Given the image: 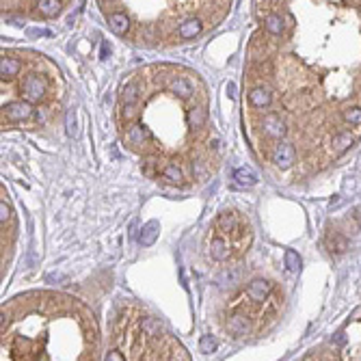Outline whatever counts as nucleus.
<instances>
[{"label": "nucleus", "mask_w": 361, "mask_h": 361, "mask_svg": "<svg viewBox=\"0 0 361 361\" xmlns=\"http://www.w3.org/2000/svg\"><path fill=\"white\" fill-rule=\"evenodd\" d=\"M106 361H124V357H121V352L111 350V352H108V357H106Z\"/></svg>", "instance_id": "c85d7f7f"}, {"label": "nucleus", "mask_w": 361, "mask_h": 361, "mask_svg": "<svg viewBox=\"0 0 361 361\" xmlns=\"http://www.w3.org/2000/svg\"><path fill=\"white\" fill-rule=\"evenodd\" d=\"M227 329H229L231 335H247L249 322H247V318H244V316H234V318H229Z\"/></svg>", "instance_id": "f3484780"}, {"label": "nucleus", "mask_w": 361, "mask_h": 361, "mask_svg": "<svg viewBox=\"0 0 361 361\" xmlns=\"http://www.w3.org/2000/svg\"><path fill=\"white\" fill-rule=\"evenodd\" d=\"M329 244H331V249L335 251V253H344V251L348 249V242H346V238H342L339 234H333V238H329Z\"/></svg>", "instance_id": "393cba45"}, {"label": "nucleus", "mask_w": 361, "mask_h": 361, "mask_svg": "<svg viewBox=\"0 0 361 361\" xmlns=\"http://www.w3.org/2000/svg\"><path fill=\"white\" fill-rule=\"evenodd\" d=\"M158 234H160V223H158V221H149L147 225H143L139 240H141L143 247H149V244H154V242H156Z\"/></svg>", "instance_id": "6e6552de"}, {"label": "nucleus", "mask_w": 361, "mask_h": 361, "mask_svg": "<svg viewBox=\"0 0 361 361\" xmlns=\"http://www.w3.org/2000/svg\"><path fill=\"white\" fill-rule=\"evenodd\" d=\"M249 102L253 104L255 108H264V106H268L272 98H270V91L268 89H264V87H255V89H251L249 93Z\"/></svg>", "instance_id": "9d476101"}, {"label": "nucleus", "mask_w": 361, "mask_h": 361, "mask_svg": "<svg viewBox=\"0 0 361 361\" xmlns=\"http://www.w3.org/2000/svg\"><path fill=\"white\" fill-rule=\"evenodd\" d=\"M210 255L214 257V260H227L229 257V247H227V242L223 240V238H212V242H210Z\"/></svg>", "instance_id": "f8f14e48"}, {"label": "nucleus", "mask_w": 361, "mask_h": 361, "mask_svg": "<svg viewBox=\"0 0 361 361\" xmlns=\"http://www.w3.org/2000/svg\"><path fill=\"white\" fill-rule=\"evenodd\" d=\"M22 93H24V98H26V102H39L46 95V80L44 78H39V76H29L22 83Z\"/></svg>", "instance_id": "f257e3e1"}, {"label": "nucleus", "mask_w": 361, "mask_h": 361, "mask_svg": "<svg viewBox=\"0 0 361 361\" xmlns=\"http://www.w3.org/2000/svg\"><path fill=\"white\" fill-rule=\"evenodd\" d=\"M216 225H219V229L223 234H234L236 227H238V221H236L234 212H221L219 219H216Z\"/></svg>", "instance_id": "4468645a"}, {"label": "nucleus", "mask_w": 361, "mask_h": 361, "mask_svg": "<svg viewBox=\"0 0 361 361\" xmlns=\"http://www.w3.org/2000/svg\"><path fill=\"white\" fill-rule=\"evenodd\" d=\"M201 20H197V18H190V20H184V22L180 24V37L182 39H195L197 35L201 33Z\"/></svg>", "instance_id": "1a4fd4ad"}, {"label": "nucleus", "mask_w": 361, "mask_h": 361, "mask_svg": "<svg viewBox=\"0 0 361 361\" xmlns=\"http://www.w3.org/2000/svg\"><path fill=\"white\" fill-rule=\"evenodd\" d=\"M352 141H355V136H352L350 132H339L333 136V147H335V152H346L350 145H352Z\"/></svg>", "instance_id": "aec40b11"}, {"label": "nucleus", "mask_w": 361, "mask_h": 361, "mask_svg": "<svg viewBox=\"0 0 361 361\" xmlns=\"http://www.w3.org/2000/svg\"><path fill=\"white\" fill-rule=\"evenodd\" d=\"M128 139L134 145H143L145 141H149V130L143 124H132L130 130H128Z\"/></svg>", "instance_id": "ddd939ff"}, {"label": "nucleus", "mask_w": 361, "mask_h": 361, "mask_svg": "<svg viewBox=\"0 0 361 361\" xmlns=\"http://www.w3.org/2000/svg\"><path fill=\"white\" fill-rule=\"evenodd\" d=\"M283 260H285V268H288L290 272H298V270H301V257H298L296 251L288 249V251H285V255H283Z\"/></svg>", "instance_id": "5701e85b"}, {"label": "nucleus", "mask_w": 361, "mask_h": 361, "mask_svg": "<svg viewBox=\"0 0 361 361\" xmlns=\"http://www.w3.org/2000/svg\"><path fill=\"white\" fill-rule=\"evenodd\" d=\"M206 108H201V106H197L193 108V111L188 113V124L193 126V128H201L203 124H206Z\"/></svg>", "instance_id": "4be33fe9"}, {"label": "nucleus", "mask_w": 361, "mask_h": 361, "mask_svg": "<svg viewBox=\"0 0 361 361\" xmlns=\"http://www.w3.org/2000/svg\"><path fill=\"white\" fill-rule=\"evenodd\" d=\"M139 95H141L139 83H128L124 87V91H121V102H124V106H134L136 100H139Z\"/></svg>", "instance_id": "2eb2a0df"}, {"label": "nucleus", "mask_w": 361, "mask_h": 361, "mask_svg": "<svg viewBox=\"0 0 361 361\" xmlns=\"http://www.w3.org/2000/svg\"><path fill=\"white\" fill-rule=\"evenodd\" d=\"M162 178H165L167 182H171V184H182L184 175H182V169L178 165H167L165 169H162Z\"/></svg>", "instance_id": "412c9836"}, {"label": "nucleus", "mask_w": 361, "mask_h": 361, "mask_svg": "<svg viewBox=\"0 0 361 361\" xmlns=\"http://www.w3.org/2000/svg\"><path fill=\"white\" fill-rule=\"evenodd\" d=\"M169 89L175 95H180V98H190V95H193V83L184 76H175V78H171V83H169Z\"/></svg>", "instance_id": "0eeeda50"}, {"label": "nucleus", "mask_w": 361, "mask_h": 361, "mask_svg": "<svg viewBox=\"0 0 361 361\" xmlns=\"http://www.w3.org/2000/svg\"><path fill=\"white\" fill-rule=\"evenodd\" d=\"M262 126H264V132H266L270 139H283L285 132H288V128H285V121L279 117V115H275V113L266 115Z\"/></svg>", "instance_id": "20e7f679"}, {"label": "nucleus", "mask_w": 361, "mask_h": 361, "mask_svg": "<svg viewBox=\"0 0 361 361\" xmlns=\"http://www.w3.org/2000/svg\"><path fill=\"white\" fill-rule=\"evenodd\" d=\"M264 29H266L270 35H281L283 33V18L277 16V13H270V16H266V20H264Z\"/></svg>", "instance_id": "a211bd4d"}, {"label": "nucleus", "mask_w": 361, "mask_h": 361, "mask_svg": "<svg viewBox=\"0 0 361 361\" xmlns=\"http://www.w3.org/2000/svg\"><path fill=\"white\" fill-rule=\"evenodd\" d=\"M3 113L9 119H13V121H24V119H29L33 115V104H31V102H26V100L24 102L22 100L9 102V104L3 106Z\"/></svg>", "instance_id": "f03ea898"}, {"label": "nucleus", "mask_w": 361, "mask_h": 361, "mask_svg": "<svg viewBox=\"0 0 361 361\" xmlns=\"http://www.w3.org/2000/svg\"><path fill=\"white\" fill-rule=\"evenodd\" d=\"M344 119L352 126H359L361 124V108L359 106H352V108H346L344 111Z\"/></svg>", "instance_id": "a878e982"}, {"label": "nucleus", "mask_w": 361, "mask_h": 361, "mask_svg": "<svg viewBox=\"0 0 361 361\" xmlns=\"http://www.w3.org/2000/svg\"><path fill=\"white\" fill-rule=\"evenodd\" d=\"M272 162L279 167V169H288L292 162H294V147L290 143H283L279 141L275 147H272Z\"/></svg>", "instance_id": "7ed1b4c3"}, {"label": "nucleus", "mask_w": 361, "mask_h": 361, "mask_svg": "<svg viewBox=\"0 0 361 361\" xmlns=\"http://www.w3.org/2000/svg\"><path fill=\"white\" fill-rule=\"evenodd\" d=\"M18 72H20V63L16 59H9V57H3V61H0V74H3V78H13V76H18Z\"/></svg>", "instance_id": "6ab92c4d"}, {"label": "nucleus", "mask_w": 361, "mask_h": 361, "mask_svg": "<svg viewBox=\"0 0 361 361\" xmlns=\"http://www.w3.org/2000/svg\"><path fill=\"white\" fill-rule=\"evenodd\" d=\"M199 348H201V352H206V355H212V352L219 348V344H216V339L212 335H203L199 339Z\"/></svg>", "instance_id": "b1692460"}, {"label": "nucleus", "mask_w": 361, "mask_h": 361, "mask_svg": "<svg viewBox=\"0 0 361 361\" xmlns=\"http://www.w3.org/2000/svg\"><path fill=\"white\" fill-rule=\"evenodd\" d=\"M234 180L240 184V186H255V184H257V175L251 171V169L240 167V169H236V171H234Z\"/></svg>", "instance_id": "dca6fc26"}, {"label": "nucleus", "mask_w": 361, "mask_h": 361, "mask_svg": "<svg viewBox=\"0 0 361 361\" xmlns=\"http://www.w3.org/2000/svg\"><path fill=\"white\" fill-rule=\"evenodd\" d=\"M65 130L67 136H76V115H74V111H70L65 117Z\"/></svg>", "instance_id": "bb28decb"}, {"label": "nucleus", "mask_w": 361, "mask_h": 361, "mask_svg": "<svg viewBox=\"0 0 361 361\" xmlns=\"http://www.w3.org/2000/svg\"><path fill=\"white\" fill-rule=\"evenodd\" d=\"M227 93H229V98H236V85H229V87H227Z\"/></svg>", "instance_id": "c756f323"}, {"label": "nucleus", "mask_w": 361, "mask_h": 361, "mask_svg": "<svg viewBox=\"0 0 361 361\" xmlns=\"http://www.w3.org/2000/svg\"><path fill=\"white\" fill-rule=\"evenodd\" d=\"M37 11L42 13L44 18H48V20L57 18L61 13V0H39V3H37Z\"/></svg>", "instance_id": "9b49d317"}, {"label": "nucleus", "mask_w": 361, "mask_h": 361, "mask_svg": "<svg viewBox=\"0 0 361 361\" xmlns=\"http://www.w3.org/2000/svg\"><path fill=\"white\" fill-rule=\"evenodd\" d=\"M108 24H111V31L115 35H126L128 29H130V20H128V16L126 13H119V11H115L108 16Z\"/></svg>", "instance_id": "423d86ee"}, {"label": "nucleus", "mask_w": 361, "mask_h": 361, "mask_svg": "<svg viewBox=\"0 0 361 361\" xmlns=\"http://www.w3.org/2000/svg\"><path fill=\"white\" fill-rule=\"evenodd\" d=\"M335 342H337V344H344V333H337V335H335Z\"/></svg>", "instance_id": "7c9ffc66"}, {"label": "nucleus", "mask_w": 361, "mask_h": 361, "mask_svg": "<svg viewBox=\"0 0 361 361\" xmlns=\"http://www.w3.org/2000/svg\"><path fill=\"white\" fill-rule=\"evenodd\" d=\"M247 294L251 301H255V303H262L264 298H266L270 294V283L266 281V279H253V281L249 283V290H247Z\"/></svg>", "instance_id": "39448f33"}, {"label": "nucleus", "mask_w": 361, "mask_h": 361, "mask_svg": "<svg viewBox=\"0 0 361 361\" xmlns=\"http://www.w3.org/2000/svg\"><path fill=\"white\" fill-rule=\"evenodd\" d=\"M9 219H11V208H9V203L3 199V201H0V223L5 225Z\"/></svg>", "instance_id": "cd10ccee"}]
</instances>
